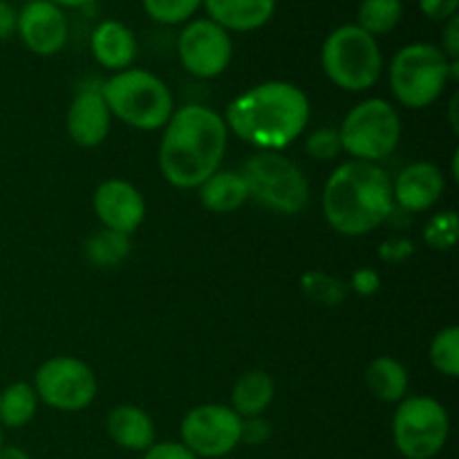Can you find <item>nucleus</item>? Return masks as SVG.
<instances>
[{
  "instance_id": "obj_13",
  "label": "nucleus",
  "mask_w": 459,
  "mask_h": 459,
  "mask_svg": "<svg viewBox=\"0 0 459 459\" xmlns=\"http://www.w3.org/2000/svg\"><path fill=\"white\" fill-rule=\"evenodd\" d=\"M92 209L103 229L133 236L146 220V200L133 182L110 178L94 191Z\"/></svg>"
},
{
  "instance_id": "obj_23",
  "label": "nucleus",
  "mask_w": 459,
  "mask_h": 459,
  "mask_svg": "<svg viewBox=\"0 0 459 459\" xmlns=\"http://www.w3.org/2000/svg\"><path fill=\"white\" fill-rule=\"evenodd\" d=\"M39 411V397L34 385L13 381L0 393V429H22L34 420Z\"/></svg>"
},
{
  "instance_id": "obj_40",
  "label": "nucleus",
  "mask_w": 459,
  "mask_h": 459,
  "mask_svg": "<svg viewBox=\"0 0 459 459\" xmlns=\"http://www.w3.org/2000/svg\"><path fill=\"white\" fill-rule=\"evenodd\" d=\"M3 444H4L3 442V429H0V446H3Z\"/></svg>"
},
{
  "instance_id": "obj_35",
  "label": "nucleus",
  "mask_w": 459,
  "mask_h": 459,
  "mask_svg": "<svg viewBox=\"0 0 459 459\" xmlns=\"http://www.w3.org/2000/svg\"><path fill=\"white\" fill-rule=\"evenodd\" d=\"M412 254H415V245L411 240H406V238H390L379 249V255L384 263H402V260L411 258Z\"/></svg>"
},
{
  "instance_id": "obj_28",
  "label": "nucleus",
  "mask_w": 459,
  "mask_h": 459,
  "mask_svg": "<svg viewBox=\"0 0 459 459\" xmlns=\"http://www.w3.org/2000/svg\"><path fill=\"white\" fill-rule=\"evenodd\" d=\"M204 0H142V7L151 21L160 25H186Z\"/></svg>"
},
{
  "instance_id": "obj_20",
  "label": "nucleus",
  "mask_w": 459,
  "mask_h": 459,
  "mask_svg": "<svg viewBox=\"0 0 459 459\" xmlns=\"http://www.w3.org/2000/svg\"><path fill=\"white\" fill-rule=\"evenodd\" d=\"M249 200L240 170L218 169L200 186V202L211 213H233Z\"/></svg>"
},
{
  "instance_id": "obj_30",
  "label": "nucleus",
  "mask_w": 459,
  "mask_h": 459,
  "mask_svg": "<svg viewBox=\"0 0 459 459\" xmlns=\"http://www.w3.org/2000/svg\"><path fill=\"white\" fill-rule=\"evenodd\" d=\"M305 152L316 161H332L343 152L339 128H318L305 142Z\"/></svg>"
},
{
  "instance_id": "obj_26",
  "label": "nucleus",
  "mask_w": 459,
  "mask_h": 459,
  "mask_svg": "<svg viewBox=\"0 0 459 459\" xmlns=\"http://www.w3.org/2000/svg\"><path fill=\"white\" fill-rule=\"evenodd\" d=\"M300 291L312 303L325 305V307H336L348 296V285L341 278L332 276V273L312 269V272H305L300 276Z\"/></svg>"
},
{
  "instance_id": "obj_8",
  "label": "nucleus",
  "mask_w": 459,
  "mask_h": 459,
  "mask_svg": "<svg viewBox=\"0 0 459 459\" xmlns=\"http://www.w3.org/2000/svg\"><path fill=\"white\" fill-rule=\"evenodd\" d=\"M345 155L359 161L379 164L397 151L402 142V117L397 108L381 97L357 103L339 128Z\"/></svg>"
},
{
  "instance_id": "obj_38",
  "label": "nucleus",
  "mask_w": 459,
  "mask_h": 459,
  "mask_svg": "<svg viewBox=\"0 0 459 459\" xmlns=\"http://www.w3.org/2000/svg\"><path fill=\"white\" fill-rule=\"evenodd\" d=\"M0 459H31L30 453L21 446H0Z\"/></svg>"
},
{
  "instance_id": "obj_12",
  "label": "nucleus",
  "mask_w": 459,
  "mask_h": 459,
  "mask_svg": "<svg viewBox=\"0 0 459 459\" xmlns=\"http://www.w3.org/2000/svg\"><path fill=\"white\" fill-rule=\"evenodd\" d=\"M178 56L195 79H218L231 65V34L211 18L188 21L178 36Z\"/></svg>"
},
{
  "instance_id": "obj_36",
  "label": "nucleus",
  "mask_w": 459,
  "mask_h": 459,
  "mask_svg": "<svg viewBox=\"0 0 459 459\" xmlns=\"http://www.w3.org/2000/svg\"><path fill=\"white\" fill-rule=\"evenodd\" d=\"M439 49L446 54L448 61H459V16H453L451 21L444 22Z\"/></svg>"
},
{
  "instance_id": "obj_39",
  "label": "nucleus",
  "mask_w": 459,
  "mask_h": 459,
  "mask_svg": "<svg viewBox=\"0 0 459 459\" xmlns=\"http://www.w3.org/2000/svg\"><path fill=\"white\" fill-rule=\"evenodd\" d=\"M49 3L58 4V7H70V9H79V7H88V4H92L94 0H49Z\"/></svg>"
},
{
  "instance_id": "obj_14",
  "label": "nucleus",
  "mask_w": 459,
  "mask_h": 459,
  "mask_svg": "<svg viewBox=\"0 0 459 459\" xmlns=\"http://www.w3.org/2000/svg\"><path fill=\"white\" fill-rule=\"evenodd\" d=\"M16 31L22 45L39 56H54L67 43V18L49 0H30L18 12Z\"/></svg>"
},
{
  "instance_id": "obj_32",
  "label": "nucleus",
  "mask_w": 459,
  "mask_h": 459,
  "mask_svg": "<svg viewBox=\"0 0 459 459\" xmlns=\"http://www.w3.org/2000/svg\"><path fill=\"white\" fill-rule=\"evenodd\" d=\"M420 9L430 21L446 22L453 16H457L459 0H420Z\"/></svg>"
},
{
  "instance_id": "obj_37",
  "label": "nucleus",
  "mask_w": 459,
  "mask_h": 459,
  "mask_svg": "<svg viewBox=\"0 0 459 459\" xmlns=\"http://www.w3.org/2000/svg\"><path fill=\"white\" fill-rule=\"evenodd\" d=\"M16 22H18V12L7 3V0H0V40H7L9 36L16 34Z\"/></svg>"
},
{
  "instance_id": "obj_27",
  "label": "nucleus",
  "mask_w": 459,
  "mask_h": 459,
  "mask_svg": "<svg viewBox=\"0 0 459 459\" xmlns=\"http://www.w3.org/2000/svg\"><path fill=\"white\" fill-rule=\"evenodd\" d=\"M430 363L444 377L455 379L459 375V327L448 325L435 334L429 350Z\"/></svg>"
},
{
  "instance_id": "obj_24",
  "label": "nucleus",
  "mask_w": 459,
  "mask_h": 459,
  "mask_svg": "<svg viewBox=\"0 0 459 459\" xmlns=\"http://www.w3.org/2000/svg\"><path fill=\"white\" fill-rule=\"evenodd\" d=\"M403 18L402 0H361L357 9V22L370 36H385L397 30Z\"/></svg>"
},
{
  "instance_id": "obj_18",
  "label": "nucleus",
  "mask_w": 459,
  "mask_h": 459,
  "mask_svg": "<svg viewBox=\"0 0 459 459\" xmlns=\"http://www.w3.org/2000/svg\"><path fill=\"white\" fill-rule=\"evenodd\" d=\"M108 435L124 451L146 453L157 442V429L152 417L134 403H121L112 408L106 420Z\"/></svg>"
},
{
  "instance_id": "obj_25",
  "label": "nucleus",
  "mask_w": 459,
  "mask_h": 459,
  "mask_svg": "<svg viewBox=\"0 0 459 459\" xmlns=\"http://www.w3.org/2000/svg\"><path fill=\"white\" fill-rule=\"evenodd\" d=\"M128 255L130 236H126V233L103 229V231L94 233V236L85 242V258H88L94 267L112 269L117 267V264L124 263Z\"/></svg>"
},
{
  "instance_id": "obj_33",
  "label": "nucleus",
  "mask_w": 459,
  "mask_h": 459,
  "mask_svg": "<svg viewBox=\"0 0 459 459\" xmlns=\"http://www.w3.org/2000/svg\"><path fill=\"white\" fill-rule=\"evenodd\" d=\"M350 287H352L359 296H375L377 291L381 290L379 272L372 267H359L357 272L352 273Z\"/></svg>"
},
{
  "instance_id": "obj_4",
  "label": "nucleus",
  "mask_w": 459,
  "mask_h": 459,
  "mask_svg": "<svg viewBox=\"0 0 459 459\" xmlns=\"http://www.w3.org/2000/svg\"><path fill=\"white\" fill-rule=\"evenodd\" d=\"M101 97L112 117L143 133L164 128L175 112L169 85L142 67L115 72L101 83Z\"/></svg>"
},
{
  "instance_id": "obj_21",
  "label": "nucleus",
  "mask_w": 459,
  "mask_h": 459,
  "mask_svg": "<svg viewBox=\"0 0 459 459\" xmlns=\"http://www.w3.org/2000/svg\"><path fill=\"white\" fill-rule=\"evenodd\" d=\"M276 397V384L272 375L264 370H249L240 375L231 390V408L247 420V417L264 415Z\"/></svg>"
},
{
  "instance_id": "obj_2",
  "label": "nucleus",
  "mask_w": 459,
  "mask_h": 459,
  "mask_svg": "<svg viewBox=\"0 0 459 459\" xmlns=\"http://www.w3.org/2000/svg\"><path fill=\"white\" fill-rule=\"evenodd\" d=\"M307 94L290 81H263L231 99L224 124L258 151L282 152L309 124Z\"/></svg>"
},
{
  "instance_id": "obj_10",
  "label": "nucleus",
  "mask_w": 459,
  "mask_h": 459,
  "mask_svg": "<svg viewBox=\"0 0 459 459\" xmlns=\"http://www.w3.org/2000/svg\"><path fill=\"white\" fill-rule=\"evenodd\" d=\"M36 397L61 412L85 411L99 393L92 368L76 357H52L40 363L34 375Z\"/></svg>"
},
{
  "instance_id": "obj_31",
  "label": "nucleus",
  "mask_w": 459,
  "mask_h": 459,
  "mask_svg": "<svg viewBox=\"0 0 459 459\" xmlns=\"http://www.w3.org/2000/svg\"><path fill=\"white\" fill-rule=\"evenodd\" d=\"M272 437V424L260 417H247L242 420V435L240 444H249V446H263V444L269 442Z\"/></svg>"
},
{
  "instance_id": "obj_16",
  "label": "nucleus",
  "mask_w": 459,
  "mask_h": 459,
  "mask_svg": "<svg viewBox=\"0 0 459 459\" xmlns=\"http://www.w3.org/2000/svg\"><path fill=\"white\" fill-rule=\"evenodd\" d=\"M444 191H446V179L442 169L433 161H412L393 182L394 204L411 213L433 209L442 200Z\"/></svg>"
},
{
  "instance_id": "obj_34",
  "label": "nucleus",
  "mask_w": 459,
  "mask_h": 459,
  "mask_svg": "<svg viewBox=\"0 0 459 459\" xmlns=\"http://www.w3.org/2000/svg\"><path fill=\"white\" fill-rule=\"evenodd\" d=\"M143 459H197L182 442H155Z\"/></svg>"
},
{
  "instance_id": "obj_22",
  "label": "nucleus",
  "mask_w": 459,
  "mask_h": 459,
  "mask_svg": "<svg viewBox=\"0 0 459 459\" xmlns=\"http://www.w3.org/2000/svg\"><path fill=\"white\" fill-rule=\"evenodd\" d=\"M366 385L372 397L379 402L399 403L403 397H408L411 375L399 359L377 357L366 370Z\"/></svg>"
},
{
  "instance_id": "obj_9",
  "label": "nucleus",
  "mask_w": 459,
  "mask_h": 459,
  "mask_svg": "<svg viewBox=\"0 0 459 459\" xmlns=\"http://www.w3.org/2000/svg\"><path fill=\"white\" fill-rule=\"evenodd\" d=\"M451 417L433 397H403L393 417V439L406 459H433L446 446Z\"/></svg>"
},
{
  "instance_id": "obj_5",
  "label": "nucleus",
  "mask_w": 459,
  "mask_h": 459,
  "mask_svg": "<svg viewBox=\"0 0 459 459\" xmlns=\"http://www.w3.org/2000/svg\"><path fill=\"white\" fill-rule=\"evenodd\" d=\"M459 61H448L435 43L403 45L390 61L388 81L394 99L408 110H421L437 101L457 79Z\"/></svg>"
},
{
  "instance_id": "obj_3",
  "label": "nucleus",
  "mask_w": 459,
  "mask_h": 459,
  "mask_svg": "<svg viewBox=\"0 0 459 459\" xmlns=\"http://www.w3.org/2000/svg\"><path fill=\"white\" fill-rule=\"evenodd\" d=\"M393 179L372 161H343L323 186V215L341 236H368L393 215Z\"/></svg>"
},
{
  "instance_id": "obj_15",
  "label": "nucleus",
  "mask_w": 459,
  "mask_h": 459,
  "mask_svg": "<svg viewBox=\"0 0 459 459\" xmlns=\"http://www.w3.org/2000/svg\"><path fill=\"white\" fill-rule=\"evenodd\" d=\"M112 115L101 97V85L81 88L67 108L65 128L72 142L81 148H97L110 133Z\"/></svg>"
},
{
  "instance_id": "obj_29",
  "label": "nucleus",
  "mask_w": 459,
  "mask_h": 459,
  "mask_svg": "<svg viewBox=\"0 0 459 459\" xmlns=\"http://www.w3.org/2000/svg\"><path fill=\"white\" fill-rule=\"evenodd\" d=\"M459 220L455 211H442L433 215L424 229V242L433 251H448L457 245Z\"/></svg>"
},
{
  "instance_id": "obj_17",
  "label": "nucleus",
  "mask_w": 459,
  "mask_h": 459,
  "mask_svg": "<svg viewBox=\"0 0 459 459\" xmlns=\"http://www.w3.org/2000/svg\"><path fill=\"white\" fill-rule=\"evenodd\" d=\"M90 49L99 65L112 72H121L133 67L134 56H137V39L126 22L108 18L92 30Z\"/></svg>"
},
{
  "instance_id": "obj_6",
  "label": "nucleus",
  "mask_w": 459,
  "mask_h": 459,
  "mask_svg": "<svg viewBox=\"0 0 459 459\" xmlns=\"http://www.w3.org/2000/svg\"><path fill=\"white\" fill-rule=\"evenodd\" d=\"M321 65L336 88L345 92H366L381 79L384 54L375 36L354 22H345L323 40Z\"/></svg>"
},
{
  "instance_id": "obj_7",
  "label": "nucleus",
  "mask_w": 459,
  "mask_h": 459,
  "mask_svg": "<svg viewBox=\"0 0 459 459\" xmlns=\"http://www.w3.org/2000/svg\"><path fill=\"white\" fill-rule=\"evenodd\" d=\"M249 200L282 215H296L307 206L309 182L294 160L282 152L258 151L240 170Z\"/></svg>"
},
{
  "instance_id": "obj_19",
  "label": "nucleus",
  "mask_w": 459,
  "mask_h": 459,
  "mask_svg": "<svg viewBox=\"0 0 459 459\" xmlns=\"http://www.w3.org/2000/svg\"><path fill=\"white\" fill-rule=\"evenodd\" d=\"M202 7L222 30L255 31L267 25L276 13V0H204Z\"/></svg>"
},
{
  "instance_id": "obj_11",
  "label": "nucleus",
  "mask_w": 459,
  "mask_h": 459,
  "mask_svg": "<svg viewBox=\"0 0 459 459\" xmlns=\"http://www.w3.org/2000/svg\"><path fill=\"white\" fill-rule=\"evenodd\" d=\"M179 435L197 459L227 457L240 446L242 417L224 403H202L184 415Z\"/></svg>"
},
{
  "instance_id": "obj_1",
  "label": "nucleus",
  "mask_w": 459,
  "mask_h": 459,
  "mask_svg": "<svg viewBox=\"0 0 459 459\" xmlns=\"http://www.w3.org/2000/svg\"><path fill=\"white\" fill-rule=\"evenodd\" d=\"M229 128L213 108L188 103L175 108L160 143V170L182 191L200 188L227 155Z\"/></svg>"
}]
</instances>
